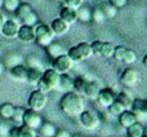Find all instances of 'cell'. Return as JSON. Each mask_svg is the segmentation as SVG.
I'll list each match as a JSON object with an SVG mask.
<instances>
[{"instance_id": "10", "label": "cell", "mask_w": 147, "mask_h": 137, "mask_svg": "<svg viewBox=\"0 0 147 137\" xmlns=\"http://www.w3.org/2000/svg\"><path fill=\"white\" fill-rule=\"evenodd\" d=\"M20 22L17 20H7L5 23L3 25L0 33L8 39H16L18 35V30H20Z\"/></svg>"}, {"instance_id": "46", "label": "cell", "mask_w": 147, "mask_h": 137, "mask_svg": "<svg viewBox=\"0 0 147 137\" xmlns=\"http://www.w3.org/2000/svg\"><path fill=\"white\" fill-rule=\"evenodd\" d=\"M142 64H143V66L145 67H147V54L145 57H143V60H142Z\"/></svg>"}, {"instance_id": "31", "label": "cell", "mask_w": 147, "mask_h": 137, "mask_svg": "<svg viewBox=\"0 0 147 137\" xmlns=\"http://www.w3.org/2000/svg\"><path fill=\"white\" fill-rule=\"evenodd\" d=\"M114 51H115V45L112 43H110V41H102L99 56L110 58V57L114 56Z\"/></svg>"}, {"instance_id": "17", "label": "cell", "mask_w": 147, "mask_h": 137, "mask_svg": "<svg viewBox=\"0 0 147 137\" xmlns=\"http://www.w3.org/2000/svg\"><path fill=\"white\" fill-rule=\"evenodd\" d=\"M9 73H10V76L17 81H26V79H27V67L22 64L10 67Z\"/></svg>"}, {"instance_id": "36", "label": "cell", "mask_w": 147, "mask_h": 137, "mask_svg": "<svg viewBox=\"0 0 147 137\" xmlns=\"http://www.w3.org/2000/svg\"><path fill=\"white\" fill-rule=\"evenodd\" d=\"M20 4H21V0H4L3 8L9 13H14L17 10V8L20 7Z\"/></svg>"}, {"instance_id": "27", "label": "cell", "mask_w": 147, "mask_h": 137, "mask_svg": "<svg viewBox=\"0 0 147 137\" xmlns=\"http://www.w3.org/2000/svg\"><path fill=\"white\" fill-rule=\"evenodd\" d=\"M30 12H32V7H31L30 4H27V3H21L20 7H18L17 10L14 12V14H16V18H17L18 22H21Z\"/></svg>"}, {"instance_id": "48", "label": "cell", "mask_w": 147, "mask_h": 137, "mask_svg": "<svg viewBox=\"0 0 147 137\" xmlns=\"http://www.w3.org/2000/svg\"><path fill=\"white\" fill-rule=\"evenodd\" d=\"M54 1H57V3H62L63 0H54Z\"/></svg>"}, {"instance_id": "20", "label": "cell", "mask_w": 147, "mask_h": 137, "mask_svg": "<svg viewBox=\"0 0 147 137\" xmlns=\"http://www.w3.org/2000/svg\"><path fill=\"white\" fill-rule=\"evenodd\" d=\"M43 68H38V67H27V81L31 85H36L40 80L41 75H43Z\"/></svg>"}, {"instance_id": "41", "label": "cell", "mask_w": 147, "mask_h": 137, "mask_svg": "<svg viewBox=\"0 0 147 137\" xmlns=\"http://www.w3.org/2000/svg\"><path fill=\"white\" fill-rule=\"evenodd\" d=\"M110 3H111L116 9H121V8H124L125 5L128 4V0H110Z\"/></svg>"}, {"instance_id": "19", "label": "cell", "mask_w": 147, "mask_h": 137, "mask_svg": "<svg viewBox=\"0 0 147 137\" xmlns=\"http://www.w3.org/2000/svg\"><path fill=\"white\" fill-rule=\"evenodd\" d=\"M59 18L67 22L69 25H72L78 21V17H76V10L72 9V8H69V7H62L61 12H59Z\"/></svg>"}, {"instance_id": "9", "label": "cell", "mask_w": 147, "mask_h": 137, "mask_svg": "<svg viewBox=\"0 0 147 137\" xmlns=\"http://www.w3.org/2000/svg\"><path fill=\"white\" fill-rule=\"evenodd\" d=\"M43 123V118L39 114L38 111H34L31 109H26L25 114H23V123L22 125H26L28 128H32V130L38 131L39 127Z\"/></svg>"}, {"instance_id": "5", "label": "cell", "mask_w": 147, "mask_h": 137, "mask_svg": "<svg viewBox=\"0 0 147 137\" xmlns=\"http://www.w3.org/2000/svg\"><path fill=\"white\" fill-rule=\"evenodd\" d=\"M47 104H48V96L43 92H40L39 89H35L30 93L27 100V109H31L34 111L40 113L41 110L45 109Z\"/></svg>"}, {"instance_id": "32", "label": "cell", "mask_w": 147, "mask_h": 137, "mask_svg": "<svg viewBox=\"0 0 147 137\" xmlns=\"http://www.w3.org/2000/svg\"><path fill=\"white\" fill-rule=\"evenodd\" d=\"M92 21H93L94 23H97V25L103 23L105 21H106V17H105L101 7H96L94 9H92Z\"/></svg>"}, {"instance_id": "7", "label": "cell", "mask_w": 147, "mask_h": 137, "mask_svg": "<svg viewBox=\"0 0 147 137\" xmlns=\"http://www.w3.org/2000/svg\"><path fill=\"white\" fill-rule=\"evenodd\" d=\"M79 120H80L81 125L85 127L86 130H97L101 124L99 122V117L96 114V113L90 111V110H84L80 115H79Z\"/></svg>"}, {"instance_id": "11", "label": "cell", "mask_w": 147, "mask_h": 137, "mask_svg": "<svg viewBox=\"0 0 147 137\" xmlns=\"http://www.w3.org/2000/svg\"><path fill=\"white\" fill-rule=\"evenodd\" d=\"M115 96H116V94L114 93V91H112L111 88H101L96 101L101 107L107 109V107L115 101Z\"/></svg>"}, {"instance_id": "21", "label": "cell", "mask_w": 147, "mask_h": 137, "mask_svg": "<svg viewBox=\"0 0 147 137\" xmlns=\"http://www.w3.org/2000/svg\"><path fill=\"white\" fill-rule=\"evenodd\" d=\"M56 132H57V127L51 122H43L38 130V133L41 137H54Z\"/></svg>"}, {"instance_id": "34", "label": "cell", "mask_w": 147, "mask_h": 137, "mask_svg": "<svg viewBox=\"0 0 147 137\" xmlns=\"http://www.w3.org/2000/svg\"><path fill=\"white\" fill-rule=\"evenodd\" d=\"M124 110L125 109L117 101H114L109 107H107V111H109V114L110 115H114V117H119V115L121 114Z\"/></svg>"}, {"instance_id": "16", "label": "cell", "mask_w": 147, "mask_h": 137, "mask_svg": "<svg viewBox=\"0 0 147 137\" xmlns=\"http://www.w3.org/2000/svg\"><path fill=\"white\" fill-rule=\"evenodd\" d=\"M51 28L52 31L54 33V35L57 36H61V35H65L67 31L70 30V25L67 22H65L62 18H54L51 23Z\"/></svg>"}, {"instance_id": "24", "label": "cell", "mask_w": 147, "mask_h": 137, "mask_svg": "<svg viewBox=\"0 0 147 137\" xmlns=\"http://www.w3.org/2000/svg\"><path fill=\"white\" fill-rule=\"evenodd\" d=\"M127 136L128 137H143L145 136V127L140 122H136L130 127L127 128Z\"/></svg>"}, {"instance_id": "40", "label": "cell", "mask_w": 147, "mask_h": 137, "mask_svg": "<svg viewBox=\"0 0 147 137\" xmlns=\"http://www.w3.org/2000/svg\"><path fill=\"white\" fill-rule=\"evenodd\" d=\"M10 127L4 122H0V137H8Z\"/></svg>"}, {"instance_id": "39", "label": "cell", "mask_w": 147, "mask_h": 137, "mask_svg": "<svg viewBox=\"0 0 147 137\" xmlns=\"http://www.w3.org/2000/svg\"><path fill=\"white\" fill-rule=\"evenodd\" d=\"M83 1L84 0H63V4L65 7H69V8H72V9H78L79 7H81L83 5Z\"/></svg>"}, {"instance_id": "25", "label": "cell", "mask_w": 147, "mask_h": 137, "mask_svg": "<svg viewBox=\"0 0 147 137\" xmlns=\"http://www.w3.org/2000/svg\"><path fill=\"white\" fill-rule=\"evenodd\" d=\"M14 105L10 102H4L0 105V118L3 120H10L13 113H14Z\"/></svg>"}, {"instance_id": "30", "label": "cell", "mask_w": 147, "mask_h": 137, "mask_svg": "<svg viewBox=\"0 0 147 137\" xmlns=\"http://www.w3.org/2000/svg\"><path fill=\"white\" fill-rule=\"evenodd\" d=\"M88 81L89 80L85 76H78L76 79H74V92H76L79 94H83Z\"/></svg>"}, {"instance_id": "2", "label": "cell", "mask_w": 147, "mask_h": 137, "mask_svg": "<svg viewBox=\"0 0 147 137\" xmlns=\"http://www.w3.org/2000/svg\"><path fill=\"white\" fill-rule=\"evenodd\" d=\"M59 81V74L57 73L53 68H47L43 71V75H41L39 83L36 84V89H39L40 92L48 94L49 92H52L53 89L57 88Z\"/></svg>"}, {"instance_id": "45", "label": "cell", "mask_w": 147, "mask_h": 137, "mask_svg": "<svg viewBox=\"0 0 147 137\" xmlns=\"http://www.w3.org/2000/svg\"><path fill=\"white\" fill-rule=\"evenodd\" d=\"M3 73H4V64H3V62H0V76L3 75Z\"/></svg>"}, {"instance_id": "6", "label": "cell", "mask_w": 147, "mask_h": 137, "mask_svg": "<svg viewBox=\"0 0 147 137\" xmlns=\"http://www.w3.org/2000/svg\"><path fill=\"white\" fill-rule=\"evenodd\" d=\"M120 81H121V84L124 87H127V88H134L141 81V75L136 68L127 67L123 71L121 76H120Z\"/></svg>"}, {"instance_id": "12", "label": "cell", "mask_w": 147, "mask_h": 137, "mask_svg": "<svg viewBox=\"0 0 147 137\" xmlns=\"http://www.w3.org/2000/svg\"><path fill=\"white\" fill-rule=\"evenodd\" d=\"M17 38L23 43H34L35 41V28L32 26L21 25Z\"/></svg>"}, {"instance_id": "35", "label": "cell", "mask_w": 147, "mask_h": 137, "mask_svg": "<svg viewBox=\"0 0 147 137\" xmlns=\"http://www.w3.org/2000/svg\"><path fill=\"white\" fill-rule=\"evenodd\" d=\"M136 61H137V54H136V52L127 48L124 57H123V62H124L125 65H128V66H130V65H133Z\"/></svg>"}, {"instance_id": "1", "label": "cell", "mask_w": 147, "mask_h": 137, "mask_svg": "<svg viewBox=\"0 0 147 137\" xmlns=\"http://www.w3.org/2000/svg\"><path fill=\"white\" fill-rule=\"evenodd\" d=\"M59 107L69 117H79L85 110L84 109L85 104H84L81 94L71 91L63 93V96L61 97V101H59Z\"/></svg>"}, {"instance_id": "42", "label": "cell", "mask_w": 147, "mask_h": 137, "mask_svg": "<svg viewBox=\"0 0 147 137\" xmlns=\"http://www.w3.org/2000/svg\"><path fill=\"white\" fill-rule=\"evenodd\" d=\"M54 137H72V135L66 130H57Z\"/></svg>"}, {"instance_id": "22", "label": "cell", "mask_w": 147, "mask_h": 137, "mask_svg": "<svg viewBox=\"0 0 147 137\" xmlns=\"http://www.w3.org/2000/svg\"><path fill=\"white\" fill-rule=\"evenodd\" d=\"M45 49H47V53H48V56L51 57L52 60H54L56 57H58V56H61V54L66 53V52H65V49H63V47H62V44L56 43V41L51 43Z\"/></svg>"}, {"instance_id": "37", "label": "cell", "mask_w": 147, "mask_h": 137, "mask_svg": "<svg viewBox=\"0 0 147 137\" xmlns=\"http://www.w3.org/2000/svg\"><path fill=\"white\" fill-rule=\"evenodd\" d=\"M20 137H38V131L28 128L26 125L20 127Z\"/></svg>"}, {"instance_id": "44", "label": "cell", "mask_w": 147, "mask_h": 137, "mask_svg": "<svg viewBox=\"0 0 147 137\" xmlns=\"http://www.w3.org/2000/svg\"><path fill=\"white\" fill-rule=\"evenodd\" d=\"M5 21H7V18H5V16L1 12H0V30H1L3 25H4V23H5Z\"/></svg>"}, {"instance_id": "14", "label": "cell", "mask_w": 147, "mask_h": 137, "mask_svg": "<svg viewBox=\"0 0 147 137\" xmlns=\"http://www.w3.org/2000/svg\"><path fill=\"white\" fill-rule=\"evenodd\" d=\"M117 122H119L120 127L127 130L128 127H130V125L134 124L136 122H138V119H137V115H136L132 110H124V111L117 117Z\"/></svg>"}, {"instance_id": "3", "label": "cell", "mask_w": 147, "mask_h": 137, "mask_svg": "<svg viewBox=\"0 0 147 137\" xmlns=\"http://www.w3.org/2000/svg\"><path fill=\"white\" fill-rule=\"evenodd\" d=\"M66 54L72 60V62H81L90 58L93 56V52H92V48H90V43L81 41V43L71 47L67 51Z\"/></svg>"}, {"instance_id": "15", "label": "cell", "mask_w": 147, "mask_h": 137, "mask_svg": "<svg viewBox=\"0 0 147 137\" xmlns=\"http://www.w3.org/2000/svg\"><path fill=\"white\" fill-rule=\"evenodd\" d=\"M101 91V84L98 83L97 80H89L86 83V87L84 89V96L86 98L92 100V101H96L97 97H98V93Z\"/></svg>"}, {"instance_id": "26", "label": "cell", "mask_w": 147, "mask_h": 137, "mask_svg": "<svg viewBox=\"0 0 147 137\" xmlns=\"http://www.w3.org/2000/svg\"><path fill=\"white\" fill-rule=\"evenodd\" d=\"M115 101H117L125 110H130V106H132V97H130L129 93L127 92H120L115 96Z\"/></svg>"}, {"instance_id": "8", "label": "cell", "mask_w": 147, "mask_h": 137, "mask_svg": "<svg viewBox=\"0 0 147 137\" xmlns=\"http://www.w3.org/2000/svg\"><path fill=\"white\" fill-rule=\"evenodd\" d=\"M72 60L67 56L66 53L61 54V56L56 57L54 60H52V68L56 70L59 75L62 74H67L72 68Z\"/></svg>"}, {"instance_id": "38", "label": "cell", "mask_w": 147, "mask_h": 137, "mask_svg": "<svg viewBox=\"0 0 147 137\" xmlns=\"http://www.w3.org/2000/svg\"><path fill=\"white\" fill-rule=\"evenodd\" d=\"M125 51H127V48L123 45H119V47H115V51H114V58L116 60L117 62H123V57H124L125 54Z\"/></svg>"}, {"instance_id": "49", "label": "cell", "mask_w": 147, "mask_h": 137, "mask_svg": "<svg viewBox=\"0 0 147 137\" xmlns=\"http://www.w3.org/2000/svg\"><path fill=\"white\" fill-rule=\"evenodd\" d=\"M72 137H83V136H79V135H72Z\"/></svg>"}, {"instance_id": "50", "label": "cell", "mask_w": 147, "mask_h": 137, "mask_svg": "<svg viewBox=\"0 0 147 137\" xmlns=\"http://www.w3.org/2000/svg\"><path fill=\"white\" fill-rule=\"evenodd\" d=\"M145 135H147V128H146V130H145Z\"/></svg>"}, {"instance_id": "13", "label": "cell", "mask_w": 147, "mask_h": 137, "mask_svg": "<svg viewBox=\"0 0 147 137\" xmlns=\"http://www.w3.org/2000/svg\"><path fill=\"white\" fill-rule=\"evenodd\" d=\"M130 110L137 115L138 118H147V100L146 98H134L132 101Z\"/></svg>"}, {"instance_id": "47", "label": "cell", "mask_w": 147, "mask_h": 137, "mask_svg": "<svg viewBox=\"0 0 147 137\" xmlns=\"http://www.w3.org/2000/svg\"><path fill=\"white\" fill-rule=\"evenodd\" d=\"M3 4H4V0H0V8H3Z\"/></svg>"}, {"instance_id": "33", "label": "cell", "mask_w": 147, "mask_h": 137, "mask_svg": "<svg viewBox=\"0 0 147 137\" xmlns=\"http://www.w3.org/2000/svg\"><path fill=\"white\" fill-rule=\"evenodd\" d=\"M38 22H39V17H38V14H36L34 10H32V12H30L22 21H21V23H22V25L32 26V27H35V26L38 25Z\"/></svg>"}, {"instance_id": "18", "label": "cell", "mask_w": 147, "mask_h": 137, "mask_svg": "<svg viewBox=\"0 0 147 137\" xmlns=\"http://www.w3.org/2000/svg\"><path fill=\"white\" fill-rule=\"evenodd\" d=\"M57 88L61 89L65 93L74 91V79L70 75H67V74H62V75H59V81Z\"/></svg>"}, {"instance_id": "51", "label": "cell", "mask_w": 147, "mask_h": 137, "mask_svg": "<svg viewBox=\"0 0 147 137\" xmlns=\"http://www.w3.org/2000/svg\"><path fill=\"white\" fill-rule=\"evenodd\" d=\"M143 137H147V135H145V136H143Z\"/></svg>"}, {"instance_id": "23", "label": "cell", "mask_w": 147, "mask_h": 137, "mask_svg": "<svg viewBox=\"0 0 147 137\" xmlns=\"http://www.w3.org/2000/svg\"><path fill=\"white\" fill-rule=\"evenodd\" d=\"M76 17H78V21H81V22L86 23L92 21V9L89 7H79L76 9Z\"/></svg>"}, {"instance_id": "4", "label": "cell", "mask_w": 147, "mask_h": 137, "mask_svg": "<svg viewBox=\"0 0 147 137\" xmlns=\"http://www.w3.org/2000/svg\"><path fill=\"white\" fill-rule=\"evenodd\" d=\"M35 43L38 45L47 48L51 43L54 41V33L52 31L51 26L44 25V23H38L35 26Z\"/></svg>"}, {"instance_id": "28", "label": "cell", "mask_w": 147, "mask_h": 137, "mask_svg": "<svg viewBox=\"0 0 147 137\" xmlns=\"http://www.w3.org/2000/svg\"><path fill=\"white\" fill-rule=\"evenodd\" d=\"M25 107L22 106H16L14 107V113H13L12 118H10V120L13 122V124L16 125V127H21L23 123V114H25Z\"/></svg>"}, {"instance_id": "43", "label": "cell", "mask_w": 147, "mask_h": 137, "mask_svg": "<svg viewBox=\"0 0 147 137\" xmlns=\"http://www.w3.org/2000/svg\"><path fill=\"white\" fill-rule=\"evenodd\" d=\"M8 137H20V127H12L9 130V133H8Z\"/></svg>"}, {"instance_id": "29", "label": "cell", "mask_w": 147, "mask_h": 137, "mask_svg": "<svg viewBox=\"0 0 147 137\" xmlns=\"http://www.w3.org/2000/svg\"><path fill=\"white\" fill-rule=\"evenodd\" d=\"M101 9H102V12H103L106 20H112V18H115L117 16V12H119V9H116L111 3H105L101 7Z\"/></svg>"}]
</instances>
